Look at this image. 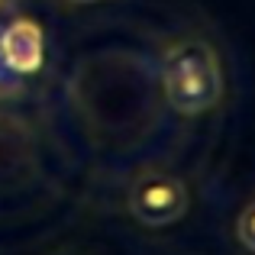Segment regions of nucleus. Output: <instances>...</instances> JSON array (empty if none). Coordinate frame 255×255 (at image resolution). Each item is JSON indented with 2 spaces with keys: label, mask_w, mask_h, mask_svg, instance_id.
I'll return each instance as SVG.
<instances>
[{
  "label": "nucleus",
  "mask_w": 255,
  "mask_h": 255,
  "mask_svg": "<svg viewBox=\"0 0 255 255\" xmlns=\"http://www.w3.org/2000/svg\"><path fill=\"white\" fill-rule=\"evenodd\" d=\"M162 94L181 117H200L213 110L226 94L220 55L207 39L184 36L165 49L162 58Z\"/></svg>",
  "instance_id": "1"
},
{
  "label": "nucleus",
  "mask_w": 255,
  "mask_h": 255,
  "mask_svg": "<svg viewBox=\"0 0 255 255\" xmlns=\"http://www.w3.org/2000/svg\"><path fill=\"white\" fill-rule=\"evenodd\" d=\"M129 213L149 230H165L187 213V187L168 171H142L129 187Z\"/></svg>",
  "instance_id": "2"
},
{
  "label": "nucleus",
  "mask_w": 255,
  "mask_h": 255,
  "mask_svg": "<svg viewBox=\"0 0 255 255\" xmlns=\"http://www.w3.org/2000/svg\"><path fill=\"white\" fill-rule=\"evenodd\" d=\"M0 58L13 78L36 75L45 62V36L36 19L16 16L0 29Z\"/></svg>",
  "instance_id": "3"
},
{
  "label": "nucleus",
  "mask_w": 255,
  "mask_h": 255,
  "mask_svg": "<svg viewBox=\"0 0 255 255\" xmlns=\"http://www.w3.org/2000/svg\"><path fill=\"white\" fill-rule=\"evenodd\" d=\"M236 236H239V243H243L249 252H255V200L246 207L243 213H239V220H236Z\"/></svg>",
  "instance_id": "4"
},
{
  "label": "nucleus",
  "mask_w": 255,
  "mask_h": 255,
  "mask_svg": "<svg viewBox=\"0 0 255 255\" xmlns=\"http://www.w3.org/2000/svg\"><path fill=\"white\" fill-rule=\"evenodd\" d=\"M68 3H97V0H68Z\"/></svg>",
  "instance_id": "5"
}]
</instances>
